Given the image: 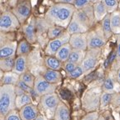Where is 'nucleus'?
<instances>
[{
    "mask_svg": "<svg viewBox=\"0 0 120 120\" xmlns=\"http://www.w3.org/2000/svg\"><path fill=\"white\" fill-rule=\"evenodd\" d=\"M74 11L73 4L57 3L49 8L44 19L49 26L58 25L66 28L73 18Z\"/></svg>",
    "mask_w": 120,
    "mask_h": 120,
    "instance_id": "f257e3e1",
    "label": "nucleus"
},
{
    "mask_svg": "<svg viewBox=\"0 0 120 120\" xmlns=\"http://www.w3.org/2000/svg\"><path fill=\"white\" fill-rule=\"evenodd\" d=\"M14 85H0V120H4L10 111L15 109Z\"/></svg>",
    "mask_w": 120,
    "mask_h": 120,
    "instance_id": "f03ea898",
    "label": "nucleus"
},
{
    "mask_svg": "<svg viewBox=\"0 0 120 120\" xmlns=\"http://www.w3.org/2000/svg\"><path fill=\"white\" fill-rule=\"evenodd\" d=\"M73 17L81 22L84 27H86L88 29H89L95 22L93 5L88 4L82 8L75 9Z\"/></svg>",
    "mask_w": 120,
    "mask_h": 120,
    "instance_id": "7ed1b4c3",
    "label": "nucleus"
},
{
    "mask_svg": "<svg viewBox=\"0 0 120 120\" xmlns=\"http://www.w3.org/2000/svg\"><path fill=\"white\" fill-rule=\"evenodd\" d=\"M21 23L13 12L7 11L0 15V31L5 33H13L17 31Z\"/></svg>",
    "mask_w": 120,
    "mask_h": 120,
    "instance_id": "20e7f679",
    "label": "nucleus"
},
{
    "mask_svg": "<svg viewBox=\"0 0 120 120\" xmlns=\"http://www.w3.org/2000/svg\"><path fill=\"white\" fill-rule=\"evenodd\" d=\"M100 54H101V49H87L84 58L81 63V66L83 68L85 73L95 68L99 61Z\"/></svg>",
    "mask_w": 120,
    "mask_h": 120,
    "instance_id": "39448f33",
    "label": "nucleus"
},
{
    "mask_svg": "<svg viewBox=\"0 0 120 120\" xmlns=\"http://www.w3.org/2000/svg\"><path fill=\"white\" fill-rule=\"evenodd\" d=\"M56 88L57 84H52L49 82L43 77V75H38L34 79L33 90L34 94H36L38 96L41 97L45 94L55 93Z\"/></svg>",
    "mask_w": 120,
    "mask_h": 120,
    "instance_id": "423d86ee",
    "label": "nucleus"
},
{
    "mask_svg": "<svg viewBox=\"0 0 120 120\" xmlns=\"http://www.w3.org/2000/svg\"><path fill=\"white\" fill-rule=\"evenodd\" d=\"M32 5L31 0H22L13 8L12 12L16 16L20 23H24L31 15Z\"/></svg>",
    "mask_w": 120,
    "mask_h": 120,
    "instance_id": "0eeeda50",
    "label": "nucleus"
},
{
    "mask_svg": "<svg viewBox=\"0 0 120 120\" xmlns=\"http://www.w3.org/2000/svg\"><path fill=\"white\" fill-rule=\"evenodd\" d=\"M102 30H93L87 32V49H102L106 43Z\"/></svg>",
    "mask_w": 120,
    "mask_h": 120,
    "instance_id": "6e6552de",
    "label": "nucleus"
},
{
    "mask_svg": "<svg viewBox=\"0 0 120 120\" xmlns=\"http://www.w3.org/2000/svg\"><path fill=\"white\" fill-rule=\"evenodd\" d=\"M59 102V98L55 93L45 94L40 97V105L42 109L46 112H48V114L50 113L52 117H53L54 111Z\"/></svg>",
    "mask_w": 120,
    "mask_h": 120,
    "instance_id": "1a4fd4ad",
    "label": "nucleus"
},
{
    "mask_svg": "<svg viewBox=\"0 0 120 120\" xmlns=\"http://www.w3.org/2000/svg\"><path fill=\"white\" fill-rule=\"evenodd\" d=\"M69 38L70 34L67 31H65L59 37L53 38V39H50V41L48 43L47 46H46V49H45L46 55H55L56 52L62 47L63 45L68 43Z\"/></svg>",
    "mask_w": 120,
    "mask_h": 120,
    "instance_id": "9d476101",
    "label": "nucleus"
},
{
    "mask_svg": "<svg viewBox=\"0 0 120 120\" xmlns=\"http://www.w3.org/2000/svg\"><path fill=\"white\" fill-rule=\"evenodd\" d=\"M68 43L73 49L86 51L88 49L87 47V32L71 34Z\"/></svg>",
    "mask_w": 120,
    "mask_h": 120,
    "instance_id": "9b49d317",
    "label": "nucleus"
},
{
    "mask_svg": "<svg viewBox=\"0 0 120 120\" xmlns=\"http://www.w3.org/2000/svg\"><path fill=\"white\" fill-rule=\"evenodd\" d=\"M100 95H101V94L96 92V91L88 92L84 98L90 100H84L83 101V108L88 112L95 111V109L99 106Z\"/></svg>",
    "mask_w": 120,
    "mask_h": 120,
    "instance_id": "f8f14e48",
    "label": "nucleus"
},
{
    "mask_svg": "<svg viewBox=\"0 0 120 120\" xmlns=\"http://www.w3.org/2000/svg\"><path fill=\"white\" fill-rule=\"evenodd\" d=\"M37 32L36 20L34 18L22 27V33L24 34L25 39L29 43H34L37 41Z\"/></svg>",
    "mask_w": 120,
    "mask_h": 120,
    "instance_id": "ddd939ff",
    "label": "nucleus"
},
{
    "mask_svg": "<svg viewBox=\"0 0 120 120\" xmlns=\"http://www.w3.org/2000/svg\"><path fill=\"white\" fill-rule=\"evenodd\" d=\"M19 116L22 120H35L38 115V109L36 105L28 103L19 109Z\"/></svg>",
    "mask_w": 120,
    "mask_h": 120,
    "instance_id": "4468645a",
    "label": "nucleus"
},
{
    "mask_svg": "<svg viewBox=\"0 0 120 120\" xmlns=\"http://www.w3.org/2000/svg\"><path fill=\"white\" fill-rule=\"evenodd\" d=\"M18 43L16 40H11L0 48V58L16 56Z\"/></svg>",
    "mask_w": 120,
    "mask_h": 120,
    "instance_id": "2eb2a0df",
    "label": "nucleus"
},
{
    "mask_svg": "<svg viewBox=\"0 0 120 120\" xmlns=\"http://www.w3.org/2000/svg\"><path fill=\"white\" fill-rule=\"evenodd\" d=\"M53 120H70L69 109L64 102L60 101L53 113Z\"/></svg>",
    "mask_w": 120,
    "mask_h": 120,
    "instance_id": "dca6fc26",
    "label": "nucleus"
},
{
    "mask_svg": "<svg viewBox=\"0 0 120 120\" xmlns=\"http://www.w3.org/2000/svg\"><path fill=\"white\" fill-rule=\"evenodd\" d=\"M12 71L19 75L28 71V57L27 55H20V56L15 57L14 65H13Z\"/></svg>",
    "mask_w": 120,
    "mask_h": 120,
    "instance_id": "f3484780",
    "label": "nucleus"
},
{
    "mask_svg": "<svg viewBox=\"0 0 120 120\" xmlns=\"http://www.w3.org/2000/svg\"><path fill=\"white\" fill-rule=\"evenodd\" d=\"M88 28L86 27H84L83 25L79 22L74 18H72L71 21L69 22L68 25L66 28V31L71 35V34H81V33H86L88 32Z\"/></svg>",
    "mask_w": 120,
    "mask_h": 120,
    "instance_id": "a211bd4d",
    "label": "nucleus"
},
{
    "mask_svg": "<svg viewBox=\"0 0 120 120\" xmlns=\"http://www.w3.org/2000/svg\"><path fill=\"white\" fill-rule=\"evenodd\" d=\"M43 77L50 83L52 84H58L62 82V74L58 70H52L48 68L43 73Z\"/></svg>",
    "mask_w": 120,
    "mask_h": 120,
    "instance_id": "6ab92c4d",
    "label": "nucleus"
},
{
    "mask_svg": "<svg viewBox=\"0 0 120 120\" xmlns=\"http://www.w3.org/2000/svg\"><path fill=\"white\" fill-rule=\"evenodd\" d=\"M111 29L112 34H120V11L116 10L109 14Z\"/></svg>",
    "mask_w": 120,
    "mask_h": 120,
    "instance_id": "aec40b11",
    "label": "nucleus"
},
{
    "mask_svg": "<svg viewBox=\"0 0 120 120\" xmlns=\"http://www.w3.org/2000/svg\"><path fill=\"white\" fill-rule=\"evenodd\" d=\"M93 8H94V19H95V21H97V22L101 21L107 15V13H109L107 12V10H106V8H105L104 5L102 3V1L93 4Z\"/></svg>",
    "mask_w": 120,
    "mask_h": 120,
    "instance_id": "412c9836",
    "label": "nucleus"
},
{
    "mask_svg": "<svg viewBox=\"0 0 120 120\" xmlns=\"http://www.w3.org/2000/svg\"><path fill=\"white\" fill-rule=\"evenodd\" d=\"M19 80V75L13 71L4 72L2 79L0 80L1 84H9V85H16L18 81Z\"/></svg>",
    "mask_w": 120,
    "mask_h": 120,
    "instance_id": "4be33fe9",
    "label": "nucleus"
},
{
    "mask_svg": "<svg viewBox=\"0 0 120 120\" xmlns=\"http://www.w3.org/2000/svg\"><path fill=\"white\" fill-rule=\"evenodd\" d=\"M72 49H73L70 46V44L68 43H67L64 45H63L62 47L57 51L54 56L59 60L60 62L64 63L68 59V57H69V54L70 52H71Z\"/></svg>",
    "mask_w": 120,
    "mask_h": 120,
    "instance_id": "5701e85b",
    "label": "nucleus"
},
{
    "mask_svg": "<svg viewBox=\"0 0 120 120\" xmlns=\"http://www.w3.org/2000/svg\"><path fill=\"white\" fill-rule=\"evenodd\" d=\"M44 64L47 68L59 71L62 68L63 63L60 62L54 55H47L44 58Z\"/></svg>",
    "mask_w": 120,
    "mask_h": 120,
    "instance_id": "b1692460",
    "label": "nucleus"
},
{
    "mask_svg": "<svg viewBox=\"0 0 120 120\" xmlns=\"http://www.w3.org/2000/svg\"><path fill=\"white\" fill-rule=\"evenodd\" d=\"M33 99L32 96L29 94H22L20 95H16L15 98V108L16 109H20L22 107L25 106V105L28 104V103H32Z\"/></svg>",
    "mask_w": 120,
    "mask_h": 120,
    "instance_id": "393cba45",
    "label": "nucleus"
},
{
    "mask_svg": "<svg viewBox=\"0 0 120 120\" xmlns=\"http://www.w3.org/2000/svg\"><path fill=\"white\" fill-rule=\"evenodd\" d=\"M109 14L110 13H107V15L102 19L101 22V30L103 34L105 39L108 40L112 37V31L111 29V25H110V19H109Z\"/></svg>",
    "mask_w": 120,
    "mask_h": 120,
    "instance_id": "a878e982",
    "label": "nucleus"
},
{
    "mask_svg": "<svg viewBox=\"0 0 120 120\" xmlns=\"http://www.w3.org/2000/svg\"><path fill=\"white\" fill-rule=\"evenodd\" d=\"M85 52L86 51L79 50V49H72L68 61L73 63L76 65H79V64H81L82 59L84 58Z\"/></svg>",
    "mask_w": 120,
    "mask_h": 120,
    "instance_id": "bb28decb",
    "label": "nucleus"
},
{
    "mask_svg": "<svg viewBox=\"0 0 120 120\" xmlns=\"http://www.w3.org/2000/svg\"><path fill=\"white\" fill-rule=\"evenodd\" d=\"M66 31V28L58 25H50L48 28L47 35L49 39H53L61 36Z\"/></svg>",
    "mask_w": 120,
    "mask_h": 120,
    "instance_id": "cd10ccee",
    "label": "nucleus"
},
{
    "mask_svg": "<svg viewBox=\"0 0 120 120\" xmlns=\"http://www.w3.org/2000/svg\"><path fill=\"white\" fill-rule=\"evenodd\" d=\"M31 51V43H29L26 39L21 40L17 46L16 56L20 55H28Z\"/></svg>",
    "mask_w": 120,
    "mask_h": 120,
    "instance_id": "c85d7f7f",
    "label": "nucleus"
},
{
    "mask_svg": "<svg viewBox=\"0 0 120 120\" xmlns=\"http://www.w3.org/2000/svg\"><path fill=\"white\" fill-rule=\"evenodd\" d=\"M15 57H10V58H0V69L3 72H8L13 70V65H14Z\"/></svg>",
    "mask_w": 120,
    "mask_h": 120,
    "instance_id": "c756f323",
    "label": "nucleus"
},
{
    "mask_svg": "<svg viewBox=\"0 0 120 120\" xmlns=\"http://www.w3.org/2000/svg\"><path fill=\"white\" fill-rule=\"evenodd\" d=\"M115 90V83L114 80L111 76L106 78V79L103 82V91L104 92L110 93V94H114Z\"/></svg>",
    "mask_w": 120,
    "mask_h": 120,
    "instance_id": "7c9ffc66",
    "label": "nucleus"
},
{
    "mask_svg": "<svg viewBox=\"0 0 120 120\" xmlns=\"http://www.w3.org/2000/svg\"><path fill=\"white\" fill-rule=\"evenodd\" d=\"M19 79H20L21 81H22L24 83H26L27 85H28L30 88H33L35 77H34V75L30 73V72L26 71L23 73H22V74H20L19 75Z\"/></svg>",
    "mask_w": 120,
    "mask_h": 120,
    "instance_id": "2f4dec72",
    "label": "nucleus"
},
{
    "mask_svg": "<svg viewBox=\"0 0 120 120\" xmlns=\"http://www.w3.org/2000/svg\"><path fill=\"white\" fill-rule=\"evenodd\" d=\"M101 1L109 13L118 10V8L119 6L118 0H101Z\"/></svg>",
    "mask_w": 120,
    "mask_h": 120,
    "instance_id": "473e14b6",
    "label": "nucleus"
},
{
    "mask_svg": "<svg viewBox=\"0 0 120 120\" xmlns=\"http://www.w3.org/2000/svg\"><path fill=\"white\" fill-rule=\"evenodd\" d=\"M112 94L103 91V93L100 95V101H99V106L101 109L106 108L107 106H109L110 104L111 100H112Z\"/></svg>",
    "mask_w": 120,
    "mask_h": 120,
    "instance_id": "72a5a7b5",
    "label": "nucleus"
},
{
    "mask_svg": "<svg viewBox=\"0 0 120 120\" xmlns=\"http://www.w3.org/2000/svg\"><path fill=\"white\" fill-rule=\"evenodd\" d=\"M11 40H14L13 33H5L0 31V48Z\"/></svg>",
    "mask_w": 120,
    "mask_h": 120,
    "instance_id": "f704fd0d",
    "label": "nucleus"
},
{
    "mask_svg": "<svg viewBox=\"0 0 120 120\" xmlns=\"http://www.w3.org/2000/svg\"><path fill=\"white\" fill-rule=\"evenodd\" d=\"M85 72L84 69H83V68L81 66V64L78 65L77 67L75 68L73 70L72 72H70L69 73H68V76L70 78V79H78V78L81 77L82 74H84Z\"/></svg>",
    "mask_w": 120,
    "mask_h": 120,
    "instance_id": "c9c22d12",
    "label": "nucleus"
},
{
    "mask_svg": "<svg viewBox=\"0 0 120 120\" xmlns=\"http://www.w3.org/2000/svg\"><path fill=\"white\" fill-rule=\"evenodd\" d=\"M15 86L18 87L19 89L22 90V92L27 93V94H31V93L34 91L32 88H30L28 85H27L26 83H24V82H22V81H21L20 79L18 81V82L16 83V85H15Z\"/></svg>",
    "mask_w": 120,
    "mask_h": 120,
    "instance_id": "e433bc0d",
    "label": "nucleus"
},
{
    "mask_svg": "<svg viewBox=\"0 0 120 120\" xmlns=\"http://www.w3.org/2000/svg\"><path fill=\"white\" fill-rule=\"evenodd\" d=\"M4 120H22L19 116V112L18 109H13L10 111L7 115H6Z\"/></svg>",
    "mask_w": 120,
    "mask_h": 120,
    "instance_id": "4c0bfd02",
    "label": "nucleus"
},
{
    "mask_svg": "<svg viewBox=\"0 0 120 120\" xmlns=\"http://www.w3.org/2000/svg\"><path fill=\"white\" fill-rule=\"evenodd\" d=\"M110 104L112 105V108H115L116 109H120V93L112 94V100Z\"/></svg>",
    "mask_w": 120,
    "mask_h": 120,
    "instance_id": "58836bf2",
    "label": "nucleus"
},
{
    "mask_svg": "<svg viewBox=\"0 0 120 120\" xmlns=\"http://www.w3.org/2000/svg\"><path fill=\"white\" fill-rule=\"evenodd\" d=\"M78 65H76L75 64L72 62H69V61H65V62L63 63L62 64V68L64 69V71L66 72L67 73H69L70 72H72L75 68L77 67Z\"/></svg>",
    "mask_w": 120,
    "mask_h": 120,
    "instance_id": "ea45409f",
    "label": "nucleus"
},
{
    "mask_svg": "<svg viewBox=\"0 0 120 120\" xmlns=\"http://www.w3.org/2000/svg\"><path fill=\"white\" fill-rule=\"evenodd\" d=\"M88 4H90L89 0H75V2L73 3V6H74L75 9L82 8L85 7Z\"/></svg>",
    "mask_w": 120,
    "mask_h": 120,
    "instance_id": "a19ab883",
    "label": "nucleus"
},
{
    "mask_svg": "<svg viewBox=\"0 0 120 120\" xmlns=\"http://www.w3.org/2000/svg\"><path fill=\"white\" fill-rule=\"evenodd\" d=\"M98 116H99V114L96 111H92V112L87 113L81 120H98Z\"/></svg>",
    "mask_w": 120,
    "mask_h": 120,
    "instance_id": "79ce46f5",
    "label": "nucleus"
},
{
    "mask_svg": "<svg viewBox=\"0 0 120 120\" xmlns=\"http://www.w3.org/2000/svg\"><path fill=\"white\" fill-rule=\"evenodd\" d=\"M116 38H117V48L116 51H115V56H116V59L118 63H120V34H116Z\"/></svg>",
    "mask_w": 120,
    "mask_h": 120,
    "instance_id": "37998d69",
    "label": "nucleus"
},
{
    "mask_svg": "<svg viewBox=\"0 0 120 120\" xmlns=\"http://www.w3.org/2000/svg\"><path fill=\"white\" fill-rule=\"evenodd\" d=\"M58 3H65V4H73V3L75 2V0H57Z\"/></svg>",
    "mask_w": 120,
    "mask_h": 120,
    "instance_id": "c03bdc74",
    "label": "nucleus"
},
{
    "mask_svg": "<svg viewBox=\"0 0 120 120\" xmlns=\"http://www.w3.org/2000/svg\"><path fill=\"white\" fill-rule=\"evenodd\" d=\"M117 81H118V82L120 84V68H118V72H117Z\"/></svg>",
    "mask_w": 120,
    "mask_h": 120,
    "instance_id": "a18cd8bd",
    "label": "nucleus"
},
{
    "mask_svg": "<svg viewBox=\"0 0 120 120\" xmlns=\"http://www.w3.org/2000/svg\"><path fill=\"white\" fill-rule=\"evenodd\" d=\"M35 120H48L46 118H44L43 116H39V115H38V117L35 118Z\"/></svg>",
    "mask_w": 120,
    "mask_h": 120,
    "instance_id": "49530a36",
    "label": "nucleus"
},
{
    "mask_svg": "<svg viewBox=\"0 0 120 120\" xmlns=\"http://www.w3.org/2000/svg\"><path fill=\"white\" fill-rule=\"evenodd\" d=\"M98 120H107V119H106L103 116H102V115H99L98 118Z\"/></svg>",
    "mask_w": 120,
    "mask_h": 120,
    "instance_id": "de8ad7c7",
    "label": "nucleus"
},
{
    "mask_svg": "<svg viewBox=\"0 0 120 120\" xmlns=\"http://www.w3.org/2000/svg\"><path fill=\"white\" fill-rule=\"evenodd\" d=\"M99 1H101V0H89V2L92 3V4H95V3L99 2Z\"/></svg>",
    "mask_w": 120,
    "mask_h": 120,
    "instance_id": "09e8293b",
    "label": "nucleus"
},
{
    "mask_svg": "<svg viewBox=\"0 0 120 120\" xmlns=\"http://www.w3.org/2000/svg\"><path fill=\"white\" fill-rule=\"evenodd\" d=\"M3 75H4V72H3L2 70L0 69V80H1V79H2Z\"/></svg>",
    "mask_w": 120,
    "mask_h": 120,
    "instance_id": "8fccbe9b",
    "label": "nucleus"
},
{
    "mask_svg": "<svg viewBox=\"0 0 120 120\" xmlns=\"http://www.w3.org/2000/svg\"><path fill=\"white\" fill-rule=\"evenodd\" d=\"M118 2H119V1H120V0H118Z\"/></svg>",
    "mask_w": 120,
    "mask_h": 120,
    "instance_id": "3c124183",
    "label": "nucleus"
},
{
    "mask_svg": "<svg viewBox=\"0 0 120 120\" xmlns=\"http://www.w3.org/2000/svg\"><path fill=\"white\" fill-rule=\"evenodd\" d=\"M0 15H1V13H0Z\"/></svg>",
    "mask_w": 120,
    "mask_h": 120,
    "instance_id": "603ef678",
    "label": "nucleus"
},
{
    "mask_svg": "<svg viewBox=\"0 0 120 120\" xmlns=\"http://www.w3.org/2000/svg\"><path fill=\"white\" fill-rule=\"evenodd\" d=\"M0 85H1V83H0Z\"/></svg>",
    "mask_w": 120,
    "mask_h": 120,
    "instance_id": "864d4df0",
    "label": "nucleus"
},
{
    "mask_svg": "<svg viewBox=\"0 0 120 120\" xmlns=\"http://www.w3.org/2000/svg\"><path fill=\"white\" fill-rule=\"evenodd\" d=\"M119 114H120V112H119Z\"/></svg>",
    "mask_w": 120,
    "mask_h": 120,
    "instance_id": "5fc2aeb1",
    "label": "nucleus"
}]
</instances>
